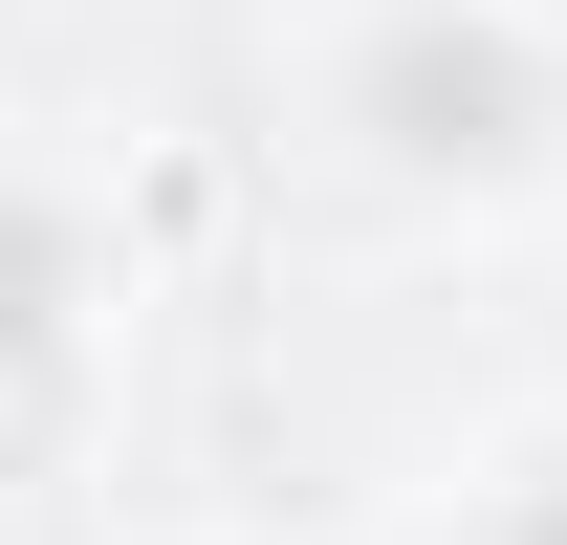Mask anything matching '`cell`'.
<instances>
[{"label": "cell", "mask_w": 567, "mask_h": 545, "mask_svg": "<svg viewBox=\"0 0 567 545\" xmlns=\"http://www.w3.org/2000/svg\"><path fill=\"white\" fill-rule=\"evenodd\" d=\"M328 132H350V175H393V197H546L567 175V44L524 22V0H371L350 44H328Z\"/></svg>", "instance_id": "6da1fadb"}, {"label": "cell", "mask_w": 567, "mask_h": 545, "mask_svg": "<svg viewBox=\"0 0 567 545\" xmlns=\"http://www.w3.org/2000/svg\"><path fill=\"white\" fill-rule=\"evenodd\" d=\"M87 371H110V218L44 153H0V436L87 414Z\"/></svg>", "instance_id": "7a4b0ae2"}, {"label": "cell", "mask_w": 567, "mask_h": 545, "mask_svg": "<svg viewBox=\"0 0 567 545\" xmlns=\"http://www.w3.org/2000/svg\"><path fill=\"white\" fill-rule=\"evenodd\" d=\"M458 545H567V436H502L458 480Z\"/></svg>", "instance_id": "3957f363"}, {"label": "cell", "mask_w": 567, "mask_h": 545, "mask_svg": "<svg viewBox=\"0 0 567 545\" xmlns=\"http://www.w3.org/2000/svg\"><path fill=\"white\" fill-rule=\"evenodd\" d=\"M524 22H546V44H567V0H524Z\"/></svg>", "instance_id": "277c9868"}]
</instances>
